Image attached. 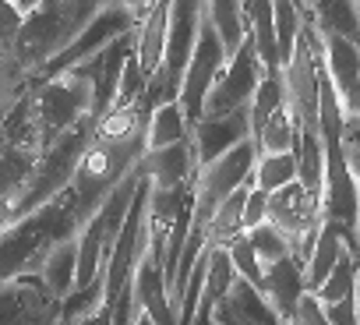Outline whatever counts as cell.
<instances>
[{
  "label": "cell",
  "instance_id": "obj_1",
  "mask_svg": "<svg viewBox=\"0 0 360 325\" xmlns=\"http://www.w3.org/2000/svg\"><path fill=\"white\" fill-rule=\"evenodd\" d=\"M148 113H152L148 103H134L127 110L106 113L96 124L89 152H85L82 167L75 174V184H71V205H75V216L82 227L145 155Z\"/></svg>",
  "mask_w": 360,
  "mask_h": 325
},
{
  "label": "cell",
  "instance_id": "obj_2",
  "mask_svg": "<svg viewBox=\"0 0 360 325\" xmlns=\"http://www.w3.org/2000/svg\"><path fill=\"white\" fill-rule=\"evenodd\" d=\"M82 223L71 205V188L46 202L43 209L8 223L0 230V283H11L22 276H39L50 251L60 241L78 237Z\"/></svg>",
  "mask_w": 360,
  "mask_h": 325
},
{
  "label": "cell",
  "instance_id": "obj_3",
  "mask_svg": "<svg viewBox=\"0 0 360 325\" xmlns=\"http://www.w3.org/2000/svg\"><path fill=\"white\" fill-rule=\"evenodd\" d=\"M106 4L110 0H46L36 15L22 22V32L8 64L29 85V78L43 71L57 53H64L78 39V32L96 18V11Z\"/></svg>",
  "mask_w": 360,
  "mask_h": 325
},
{
  "label": "cell",
  "instance_id": "obj_4",
  "mask_svg": "<svg viewBox=\"0 0 360 325\" xmlns=\"http://www.w3.org/2000/svg\"><path fill=\"white\" fill-rule=\"evenodd\" d=\"M92 131H96V120H82L75 124L71 131H64L57 141H50L43 152H39V162H36V170H32V181L25 188V195L18 198L15 205V219L43 209L46 202H53L57 195H64L71 184H75V174L82 167V159L89 152V141H92ZM11 219V223H15Z\"/></svg>",
  "mask_w": 360,
  "mask_h": 325
},
{
  "label": "cell",
  "instance_id": "obj_5",
  "mask_svg": "<svg viewBox=\"0 0 360 325\" xmlns=\"http://www.w3.org/2000/svg\"><path fill=\"white\" fill-rule=\"evenodd\" d=\"M202 15H205V0H173L169 4V29H166L162 64L152 75L148 92H145L148 110H155L162 103H180V89H184V75H188L195 43H198Z\"/></svg>",
  "mask_w": 360,
  "mask_h": 325
},
{
  "label": "cell",
  "instance_id": "obj_6",
  "mask_svg": "<svg viewBox=\"0 0 360 325\" xmlns=\"http://www.w3.org/2000/svg\"><path fill=\"white\" fill-rule=\"evenodd\" d=\"M255 162H258V145L255 138L240 141L233 152L219 155L216 162L198 170L195 177V219H191V237H205L209 219L219 212V205L244 184H251L255 174Z\"/></svg>",
  "mask_w": 360,
  "mask_h": 325
},
{
  "label": "cell",
  "instance_id": "obj_7",
  "mask_svg": "<svg viewBox=\"0 0 360 325\" xmlns=\"http://www.w3.org/2000/svg\"><path fill=\"white\" fill-rule=\"evenodd\" d=\"M29 92H32L43 148L50 141H57L64 131H71L75 124L92 117V82L82 71H68V75H57L50 82H39Z\"/></svg>",
  "mask_w": 360,
  "mask_h": 325
},
{
  "label": "cell",
  "instance_id": "obj_8",
  "mask_svg": "<svg viewBox=\"0 0 360 325\" xmlns=\"http://www.w3.org/2000/svg\"><path fill=\"white\" fill-rule=\"evenodd\" d=\"M318 71H321V57H318V36L314 25L304 22L293 57L283 68V82H286V103L293 110L297 131H318V113H321V85H318Z\"/></svg>",
  "mask_w": 360,
  "mask_h": 325
},
{
  "label": "cell",
  "instance_id": "obj_9",
  "mask_svg": "<svg viewBox=\"0 0 360 325\" xmlns=\"http://www.w3.org/2000/svg\"><path fill=\"white\" fill-rule=\"evenodd\" d=\"M131 32H138V18H134L127 8H120L117 0H110L106 8H99V11H96V18L78 32V39H75L64 53H57L43 71H36V75L29 78V85H25V89H32V85H39V82H50V78H57V75L75 71L78 64H85L89 57H96L103 46H110L113 39L131 36Z\"/></svg>",
  "mask_w": 360,
  "mask_h": 325
},
{
  "label": "cell",
  "instance_id": "obj_10",
  "mask_svg": "<svg viewBox=\"0 0 360 325\" xmlns=\"http://www.w3.org/2000/svg\"><path fill=\"white\" fill-rule=\"evenodd\" d=\"M226 50L212 29V22L202 15V29H198V43H195V53H191V64H188V75H184V89H180V106H184V117L188 124L195 127L205 113V99L216 85V78L226 71Z\"/></svg>",
  "mask_w": 360,
  "mask_h": 325
},
{
  "label": "cell",
  "instance_id": "obj_11",
  "mask_svg": "<svg viewBox=\"0 0 360 325\" xmlns=\"http://www.w3.org/2000/svg\"><path fill=\"white\" fill-rule=\"evenodd\" d=\"M262 78H265V64H262V57H258L255 36H248L244 46L237 50V57H233V60L226 64V71L216 78V85H212V92H209V99H205V113H202V117H226V113L248 110Z\"/></svg>",
  "mask_w": 360,
  "mask_h": 325
},
{
  "label": "cell",
  "instance_id": "obj_12",
  "mask_svg": "<svg viewBox=\"0 0 360 325\" xmlns=\"http://www.w3.org/2000/svg\"><path fill=\"white\" fill-rule=\"evenodd\" d=\"M60 304L39 276L0 283V325H60Z\"/></svg>",
  "mask_w": 360,
  "mask_h": 325
},
{
  "label": "cell",
  "instance_id": "obj_13",
  "mask_svg": "<svg viewBox=\"0 0 360 325\" xmlns=\"http://www.w3.org/2000/svg\"><path fill=\"white\" fill-rule=\"evenodd\" d=\"M318 50H321V68L328 71L332 89L339 96L342 117L360 120V46L342 39V36L318 32Z\"/></svg>",
  "mask_w": 360,
  "mask_h": 325
},
{
  "label": "cell",
  "instance_id": "obj_14",
  "mask_svg": "<svg viewBox=\"0 0 360 325\" xmlns=\"http://www.w3.org/2000/svg\"><path fill=\"white\" fill-rule=\"evenodd\" d=\"M265 223H272L290 241V255H293V248L304 241V234L325 223L321 219V195H314L300 181H293V184L269 195V219Z\"/></svg>",
  "mask_w": 360,
  "mask_h": 325
},
{
  "label": "cell",
  "instance_id": "obj_15",
  "mask_svg": "<svg viewBox=\"0 0 360 325\" xmlns=\"http://www.w3.org/2000/svg\"><path fill=\"white\" fill-rule=\"evenodd\" d=\"M131 53H134V32L113 39V43L103 46L96 57H89L85 64L75 68V71H82V75L92 82V120H96V124L113 110L117 85H120V75H124V64H127Z\"/></svg>",
  "mask_w": 360,
  "mask_h": 325
},
{
  "label": "cell",
  "instance_id": "obj_16",
  "mask_svg": "<svg viewBox=\"0 0 360 325\" xmlns=\"http://www.w3.org/2000/svg\"><path fill=\"white\" fill-rule=\"evenodd\" d=\"M248 138H251V106L226 113V117H202L191 127V141H195V152H198V170L216 162L219 155L233 152Z\"/></svg>",
  "mask_w": 360,
  "mask_h": 325
},
{
  "label": "cell",
  "instance_id": "obj_17",
  "mask_svg": "<svg viewBox=\"0 0 360 325\" xmlns=\"http://www.w3.org/2000/svg\"><path fill=\"white\" fill-rule=\"evenodd\" d=\"M141 174L152 188H188L198 177V152L195 141H176L166 148H152L141 155Z\"/></svg>",
  "mask_w": 360,
  "mask_h": 325
},
{
  "label": "cell",
  "instance_id": "obj_18",
  "mask_svg": "<svg viewBox=\"0 0 360 325\" xmlns=\"http://www.w3.org/2000/svg\"><path fill=\"white\" fill-rule=\"evenodd\" d=\"M39 145H4L0 141V230L15 219V205L25 195L39 162Z\"/></svg>",
  "mask_w": 360,
  "mask_h": 325
},
{
  "label": "cell",
  "instance_id": "obj_19",
  "mask_svg": "<svg viewBox=\"0 0 360 325\" xmlns=\"http://www.w3.org/2000/svg\"><path fill=\"white\" fill-rule=\"evenodd\" d=\"M212 325H286V321L276 314V307L265 300L258 286L237 276L230 293L212 307Z\"/></svg>",
  "mask_w": 360,
  "mask_h": 325
},
{
  "label": "cell",
  "instance_id": "obj_20",
  "mask_svg": "<svg viewBox=\"0 0 360 325\" xmlns=\"http://www.w3.org/2000/svg\"><path fill=\"white\" fill-rule=\"evenodd\" d=\"M262 293H265V300L276 307V314H279L286 325H293L297 307H300V300H304V293H307L304 269H300L293 258H283V262L269 265V269H265V279H262Z\"/></svg>",
  "mask_w": 360,
  "mask_h": 325
},
{
  "label": "cell",
  "instance_id": "obj_21",
  "mask_svg": "<svg viewBox=\"0 0 360 325\" xmlns=\"http://www.w3.org/2000/svg\"><path fill=\"white\" fill-rule=\"evenodd\" d=\"M342 248H349V251L356 255V234H349V230H342V227H335V223H321V237H318V244H314V251H311V258H307V265H304L307 293H318V286L332 276V269H335Z\"/></svg>",
  "mask_w": 360,
  "mask_h": 325
},
{
  "label": "cell",
  "instance_id": "obj_22",
  "mask_svg": "<svg viewBox=\"0 0 360 325\" xmlns=\"http://www.w3.org/2000/svg\"><path fill=\"white\" fill-rule=\"evenodd\" d=\"M169 4L173 0H155L152 11L141 18L138 32H134V57L145 71V78L152 82V75L162 64V50H166V29H169Z\"/></svg>",
  "mask_w": 360,
  "mask_h": 325
},
{
  "label": "cell",
  "instance_id": "obj_23",
  "mask_svg": "<svg viewBox=\"0 0 360 325\" xmlns=\"http://www.w3.org/2000/svg\"><path fill=\"white\" fill-rule=\"evenodd\" d=\"M205 18L212 22V29H216V36L226 50V60H233L237 50L244 46V39L251 36L244 0H205Z\"/></svg>",
  "mask_w": 360,
  "mask_h": 325
},
{
  "label": "cell",
  "instance_id": "obj_24",
  "mask_svg": "<svg viewBox=\"0 0 360 325\" xmlns=\"http://www.w3.org/2000/svg\"><path fill=\"white\" fill-rule=\"evenodd\" d=\"M39 279H43V286H46L57 300H68V297L75 293V286H78V237L60 241V244L50 251V258H46Z\"/></svg>",
  "mask_w": 360,
  "mask_h": 325
},
{
  "label": "cell",
  "instance_id": "obj_25",
  "mask_svg": "<svg viewBox=\"0 0 360 325\" xmlns=\"http://www.w3.org/2000/svg\"><path fill=\"white\" fill-rule=\"evenodd\" d=\"M191 138V124L184 117V106L180 103H162L148 113V127H145V152L152 148H166L176 141Z\"/></svg>",
  "mask_w": 360,
  "mask_h": 325
},
{
  "label": "cell",
  "instance_id": "obj_26",
  "mask_svg": "<svg viewBox=\"0 0 360 325\" xmlns=\"http://www.w3.org/2000/svg\"><path fill=\"white\" fill-rule=\"evenodd\" d=\"M293 159H297V181L307 191L321 195V184H325V145H321V134L318 131H297Z\"/></svg>",
  "mask_w": 360,
  "mask_h": 325
},
{
  "label": "cell",
  "instance_id": "obj_27",
  "mask_svg": "<svg viewBox=\"0 0 360 325\" xmlns=\"http://www.w3.org/2000/svg\"><path fill=\"white\" fill-rule=\"evenodd\" d=\"M293 141H297V120H293L290 103H283L265 120V127L258 131L255 145H258V155H276V152H293Z\"/></svg>",
  "mask_w": 360,
  "mask_h": 325
},
{
  "label": "cell",
  "instance_id": "obj_28",
  "mask_svg": "<svg viewBox=\"0 0 360 325\" xmlns=\"http://www.w3.org/2000/svg\"><path fill=\"white\" fill-rule=\"evenodd\" d=\"M286 103V82H283V71H265V78L258 82L255 89V99H251V138H258V131L265 127V120Z\"/></svg>",
  "mask_w": 360,
  "mask_h": 325
},
{
  "label": "cell",
  "instance_id": "obj_29",
  "mask_svg": "<svg viewBox=\"0 0 360 325\" xmlns=\"http://www.w3.org/2000/svg\"><path fill=\"white\" fill-rule=\"evenodd\" d=\"M251 181H255V188H258V191H265V195H272V191H279V188L293 184V181H297V159H293V152L258 155Z\"/></svg>",
  "mask_w": 360,
  "mask_h": 325
},
{
  "label": "cell",
  "instance_id": "obj_30",
  "mask_svg": "<svg viewBox=\"0 0 360 325\" xmlns=\"http://www.w3.org/2000/svg\"><path fill=\"white\" fill-rule=\"evenodd\" d=\"M276 8V46H279V68H286V60L293 57L297 36L307 22V11L297 4V0H272Z\"/></svg>",
  "mask_w": 360,
  "mask_h": 325
},
{
  "label": "cell",
  "instance_id": "obj_31",
  "mask_svg": "<svg viewBox=\"0 0 360 325\" xmlns=\"http://www.w3.org/2000/svg\"><path fill=\"white\" fill-rule=\"evenodd\" d=\"M353 293H356V258H353L349 248H342V255H339L332 276L318 286L314 297H318V304H335V300H346V297H353Z\"/></svg>",
  "mask_w": 360,
  "mask_h": 325
},
{
  "label": "cell",
  "instance_id": "obj_32",
  "mask_svg": "<svg viewBox=\"0 0 360 325\" xmlns=\"http://www.w3.org/2000/svg\"><path fill=\"white\" fill-rule=\"evenodd\" d=\"M248 241H251V248H255L262 269H269V265H276V262H283V258H293V255H290V241H286L272 223L255 227V230L248 234Z\"/></svg>",
  "mask_w": 360,
  "mask_h": 325
},
{
  "label": "cell",
  "instance_id": "obj_33",
  "mask_svg": "<svg viewBox=\"0 0 360 325\" xmlns=\"http://www.w3.org/2000/svg\"><path fill=\"white\" fill-rule=\"evenodd\" d=\"M226 251H230V262H233V269H237V276H240V279H248L251 286H258V290H262V279H265V269H262V262H258V255H255V248H251V241H248V234H240V237H233V241L226 244Z\"/></svg>",
  "mask_w": 360,
  "mask_h": 325
},
{
  "label": "cell",
  "instance_id": "obj_34",
  "mask_svg": "<svg viewBox=\"0 0 360 325\" xmlns=\"http://www.w3.org/2000/svg\"><path fill=\"white\" fill-rule=\"evenodd\" d=\"M22 15L15 4L8 0H0V60H11L15 53V43H18V32H22Z\"/></svg>",
  "mask_w": 360,
  "mask_h": 325
},
{
  "label": "cell",
  "instance_id": "obj_35",
  "mask_svg": "<svg viewBox=\"0 0 360 325\" xmlns=\"http://www.w3.org/2000/svg\"><path fill=\"white\" fill-rule=\"evenodd\" d=\"M342 152H346V167H349V174L356 181V195H360V120H346ZM356 255H360V227H356Z\"/></svg>",
  "mask_w": 360,
  "mask_h": 325
},
{
  "label": "cell",
  "instance_id": "obj_36",
  "mask_svg": "<svg viewBox=\"0 0 360 325\" xmlns=\"http://www.w3.org/2000/svg\"><path fill=\"white\" fill-rule=\"evenodd\" d=\"M22 92H25V82L18 78V71L8 60H0V120L8 117V110L18 103Z\"/></svg>",
  "mask_w": 360,
  "mask_h": 325
},
{
  "label": "cell",
  "instance_id": "obj_37",
  "mask_svg": "<svg viewBox=\"0 0 360 325\" xmlns=\"http://www.w3.org/2000/svg\"><path fill=\"white\" fill-rule=\"evenodd\" d=\"M265 219H269V195L258 191V188H251L248 205H244V234H251V230L262 227Z\"/></svg>",
  "mask_w": 360,
  "mask_h": 325
},
{
  "label": "cell",
  "instance_id": "obj_38",
  "mask_svg": "<svg viewBox=\"0 0 360 325\" xmlns=\"http://www.w3.org/2000/svg\"><path fill=\"white\" fill-rule=\"evenodd\" d=\"M325 318L332 325H356V297H346V300H335V304H321Z\"/></svg>",
  "mask_w": 360,
  "mask_h": 325
},
{
  "label": "cell",
  "instance_id": "obj_39",
  "mask_svg": "<svg viewBox=\"0 0 360 325\" xmlns=\"http://www.w3.org/2000/svg\"><path fill=\"white\" fill-rule=\"evenodd\" d=\"M293 325H332V321L325 318V311H321L318 297H314V293H304V300H300V307H297Z\"/></svg>",
  "mask_w": 360,
  "mask_h": 325
},
{
  "label": "cell",
  "instance_id": "obj_40",
  "mask_svg": "<svg viewBox=\"0 0 360 325\" xmlns=\"http://www.w3.org/2000/svg\"><path fill=\"white\" fill-rule=\"evenodd\" d=\"M117 4H120V8H127V11L138 18V25H141V18L152 11V4H155V0H117Z\"/></svg>",
  "mask_w": 360,
  "mask_h": 325
},
{
  "label": "cell",
  "instance_id": "obj_41",
  "mask_svg": "<svg viewBox=\"0 0 360 325\" xmlns=\"http://www.w3.org/2000/svg\"><path fill=\"white\" fill-rule=\"evenodd\" d=\"M353 297H356V325H360V279H356V293Z\"/></svg>",
  "mask_w": 360,
  "mask_h": 325
},
{
  "label": "cell",
  "instance_id": "obj_42",
  "mask_svg": "<svg viewBox=\"0 0 360 325\" xmlns=\"http://www.w3.org/2000/svg\"><path fill=\"white\" fill-rule=\"evenodd\" d=\"M8 4H15V0H8Z\"/></svg>",
  "mask_w": 360,
  "mask_h": 325
}]
</instances>
